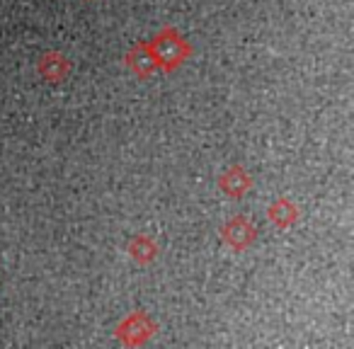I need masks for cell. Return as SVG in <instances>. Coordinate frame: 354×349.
<instances>
[{"instance_id": "8992f818", "label": "cell", "mask_w": 354, "mask_h": 349, "mask_svg": "<svg viewBox=\"0 0 354 349\" xmlns=\"http://www.w3.org/2000/svg\"><path fill=\"white\" fill-rule=\"evenodd\" d=\"M124 64H127V68L141 80L151 78L158 70L156 61H153V56H151V49H148V41L133 44L131 49L127 51V56H124Z\"/></svg>"}, {"instance_id": "9c48e42d", "label": "cell", "mask_w": 354, "mask_h": 349, "mask_svg": "<svg viewBox=\"0 0 354 349\" xmlns=\"http://www.w3.org/2000/svg\"><path fill=\"white\" fill-rule=\"evenodd\" d=\"M90 3H93V0H90Z\"/></svg>"}, {"instance_id": "52a82bcc", "label": "cell", "mask_w": 354, "mask_h": 349, "mask_svg": "<svg viewBox=\"0 0 354 349\" xmlns=\"http://www.w3.org/2000/svg\"><path fill=\"white\" fill-rule=\"evenodd\" d=\"M267 218H270L277 228L289 231V228H294L296 223H299V207H296L291 199L279 197L277 202H272L270 207H267Z\"/></svg>"}, {"instance_id": "5b68a950", "label": "cell", "mask_w": 354, "mask_h": 349, "mask_svg": "<svg viewBox=\"0 0 354 349\" xmlns=\"http://www.w3.org/2000/svg\"><path fill=\"white\" fill-rule=\"evenodd\" d=\"M37 73H39L44 80H49V83H54V85L64 83V80L71 75L68 56L61 54V51H46V54L39 59V64H37Z\"/></svg>"}, {"instance_id": "7a4b0ae2", "label": "cell", "mask_w": 354, "mask_h": 349, "mask_svg": "<svg viewBox=\"0 0 354 349\" xmlns=\"http://www.w3.org/2000/svg\"><path fill=\"white\" fill-rule=\"evenodd\" d=\"M158 332V323L148 313H129L122 323L117 325V339L129 347H138L146 344L153 334Z\"/></svg>"}, {"instance_id": "6da1fadb", "label": "cell", "mask_w": 354, "mask_h": 349, "mask_svg": "<svg viewBox=\"0 0 354 349\" xmlns=\"http://www.w3.org/2000/svg\"><path fill=\"white\" fill-rule=\"evenodd\" d=\"M148 49H151L153 61H156V66L162 73L177 70L189 56H192V44H189L175 27H165V30L158 32V35L148 41Z\"/></svg>"}, {"instance_id": "ba28073f", "label": "cell", "mask_w": 354, "mask_h": 349, "mask_svg": "<svg viewBox=\"0 0 354 349\" xmlns=\"http://www.w3.org/2000/svg\"><path fill=\"white\" fill-rule=\"evenodd\" d=\"M127 252L129 257H131L136 265H151V262H156V257L160 255V250H158V243L153 240L151 236H133L131 240H129L127 245Z\"/></svg>"}, {"instance_id": "277c9868", "label": "cell", "mask_w": 354, "mask_h": 349, "mask_svg": "<svg viewBox=\"0 0 354 349\" xmlns=\"http://www.w3.org/2000/svg\"><path fill=\"white\" fill-rule=\"evenodd\" d=\"M218 187H221V192L226 194V197L231 199H243L248 192L252 189V178L250 172L245 170L243 165H231L226 172L221 175V180H218Z\"/></svg>"}, {"instance_id": "3957f363", "label": "cell", "mask_w": 354, "mask_h": 349, "mask_svg": "<svg viewBox=\"0 0 354 349\" xmlns=\"http://www.w3.org/2000/svg\"><path fill=\"white\" fill-rule=\"evenodd\" d=\"M221 238H223V243L231 247V250L243 252L257 240V228L248 216H233V218H228V221L223 223Z\"/></svg>"}]
</instances>
